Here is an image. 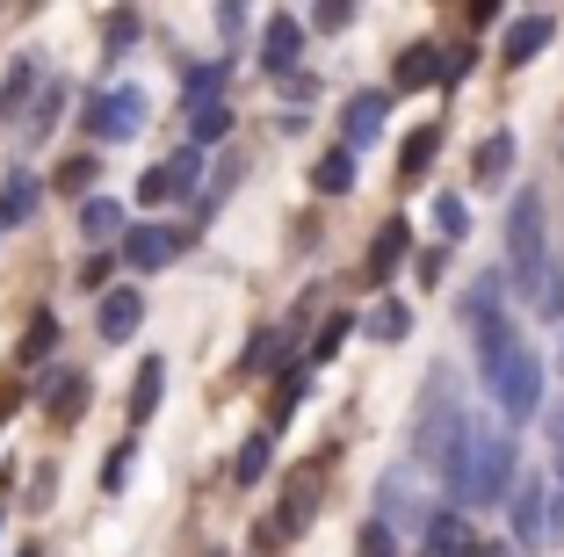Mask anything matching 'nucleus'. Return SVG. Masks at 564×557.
<instances>
[{
    "label": "nucleus",
    "instance_id": "1",
    "mask_svg": "<svg viewBox=\"0 0 564 557\" xmlns=\"http://www.w3.org/2000/svg\"><path fill=\"white\" fill-rule=\"evenodd\" d=\"M507 282L543 319H564V268L543 239V196L535 189H514V203H507Z\"/></svg>",
    "mask_w": 564,
    "mask_h": 557
},
{
    "label": "nucleus",
    "instance_id": "2",
    "mask_svg": "<svg viewBox=\"0 0 564 557\" xmlns=\"http://www.w3.org/2000/svg\"><path fill=\"white\" fill-rule=\"evenodd\" d=\"M514 435L492 420H464V449H456V485L448 500H464V507H492L514 492Z\"/></svg>",
    "mask_w": 564,
    "mask_h": 557
},
{
    "label": "nucleus",
    "instance_id": "3",
    "mask_svg": "<svg viewBox=\"0 0 564 557\" xmlns=\"http://www.w3.org/2000/svg\"><path fill=\"white\" fill-rule=\"evenodd\" d=\"M464 392H456V369L434 362L427 377V406H420V463L442 471V485H456V449H464Z\"/></svg>",
    "mask_w": 564,
    "mask_h": 557
},
{
    "label": "nucleus",
    "instance_id": "4",
    "mask_svg": "<svg viewBox=\"0 0 564 557\" xmlns=\"http://www.w3.org/2000/svg\"><path fill=\"white\" fill-rule=\"evenodd\" d=\"M485 392L499 398V420H507V427L535 420V413H543V362H535V347H521V355L507 362V369H499Z\"/></svg>",
    "mask_w": 564,
    "mask_h": 557
},
{
    "label": "nucleus",
    "instance_id": "5",
    "mask_svg": "<svg viewBox=\"0 0 564 557\" xmlns=\"http://www.w3.org/2000/svg\"><path fill=\"white\" fill-rule=\"evenodd\" d=\"M87 131H95L101 146L138 138V131H145V87H101V95L87 101Z\"/></svg>",
    "mask_w": 564,
    "mask_h": 557
},
{
    "label": "nucleus",
    "instance_id": "6",
    "mask_svg": "<svg viewBox=\"0 0 564 557\" xmlns=\"http://www.w3.org/2000/svg\"><path fill=\"white\" fill-rule=\"evenodd\" d=\"M203 181V152L188 146V152H174V160H160L145 181H138V203H174V196H188Z\"/></svg>",
    "mask_w": 564,
    "mask_h": 557
},
{
    "label": "nucleus",
    "instance_id": "7",
    "mask_svg": "<svg viewBox=\"0 0 564 557\" xmlns=\"http://www.w3.org/2000/svg\"><path fill=\"white\" fill-rule=\"evenodd\" d=\"M420 500H413V463H399V471H383L377 478V528H391L399 536V522H420Z\"/></svg>",
    "mask_w": 564,
    "mask_h": 557
},
{
    "label": "nucleus",
    "instance_id": "8",
    "mask_svg": "<svg viewBox=\"0 0 564 557\" xmlns=\"http://www.w3.org/2000/svg\"><path fill=\"white\" fill-rule=\"evenodd\" d=\"M182 246H188V232H174V225H131L123 232V261L131 268H166Z\"/></svg>",
    "mask_w": 564,
    "mask_h": 557
},
{
    "label": "nucleus",
    "instance_id": "9",
    "mask_svg": "<svg viewBox=\"0 0 564 557\" xmlns=\"http://www.w3.org/2000/svg\"><path fill=\"white\" fill-rule=\"evenodd\" d=\"M550 36H557V15H514V22H507V36H499V58H507V66H529Z\"/></svg>",
    "mask_w": 564,
    "mask_h": 557
},
{
    "label": "nucleus",
    "instance_id": "10",
    "mask_svg": "<svg viewBox=\"0 0 564 557\" xmlns=\"http://www.w3.org/2000/svg\"><path fill=\"white\" fill-rule=\"evenodd\" d=\"M383 116H391V95H377V87L348 101V124H340V138H348V152H355V146H377Z\"/></svg>",
    "mask_w": 564,
    "mask_h": 557
},
{
    "label": "nucleus",
    "instance_id": "11",
    "mask_svg": "<svg viewBox=\"0 0 564 557\" xmlns=\"http://www.w3.org/2000/svg\"><path fill=\"white\" fill-rule=\"evenodd\" d=\"M485 543L470 536L464 514H427V557H478Z\"/></svg>",
    "mask_w": 564,
    "mask_h": 557
},
{
    "label": "nucleus",
    "instance_id": "12",
    "mask_svg": "<svg viewBox=\"0 0 564 557\" xmlns=\"http://www.w3.org/2000/svg\"><path fill=\"white\" fill-rule=\"evenodd\" d=\"M138 319H145V297H138V290H109V297H101V312H95V326H101V341H131Z\"/></svg>",
    "mask_w": 564,
    "mask_h": 557
},
{
    "label": "nucleus",
    "instance_id": "13",
    "mask_svg": "<svg viewBox=\"0 0 564 557\" xmlns=\"http://www.w3.org/2000/svg\"><path fill=\"white\" fill-rule=\"evenodd\" d=\"M297 51H304V30H297V15H268L261 66H268V73H290V66H297Z\"/></svg>",
    "mask_w": 564,
    "mask_h": 557
},
{
    "label": "nucleus",
    "instance_id": "14",
    "mask_svg": "<svg viewBox=\"0 0 564 557\" xmlns=\"http://www.w3.org/2000/svg\"><path fill=\"white\" fill-rule=\"evenodd\" d=\"M312 500H318V463H304V471L290 478V492H282V522H275V536H297V528L312 522Z\"/></svg>",
    "mask_w": 564,
    "mask_h": 557
},
{
    "label": "nucleus",
    "instance_id": "15",
    "mask_svg": "<svg viewBox=\"0 0 564 557\" xmlns=\"http://www.w3.org/2000/svg\"><path fill=\"white\" fill-rule=\"evenodd\" d=\"M514 543L521 550H543V485L535 478L514 492Z\"/></svg>",
    "mask_w": 564,
    "mask_h": 557
},
{
    "label": "nucleus",
    "instance_id": "16",
    "mask_svg": "<svg viewBox=\"0 0 564 557\" xmlns=\"http://www.w3.org/2000/svg\"><path fill=\"white\" fill-rule=\"evenodd\" d=\"M405 246H413V232H405V217H391V225H377V246H369V276H391V268L405 261Z\"/></svg>",
    "mask_w": 564,
    "mask_h": 557
},
{
    "label": "nucleus",
    "instance_id": "17",
    "mask_svg": "<svg viewBox=\"0 0 564 557\" xmlns=\"http://www.w3.org/2000/svg\"><path fill=\"white\" fill-rule=\"evenodd\" d=\"M434 66H442V58H434V44H405L399 66H391V87H399V95H413V87L434 81Z\"/></svg>",
    "mask_w": 564,
    "mask_h": 557
},
{
    "label": "nucleus",
    "instance_id": "18",
    "mask_svg": "<svg viewBox=\"0 0 564 557\" xmlns=\"http://www.w3.org/2000/svg\"><path fill=\"white\" fill-rule=\"evenodd\" d=\"M362 326H369V341H383V347H391V341H405V333H413V312H405L399 297H377Z\"/></svg>",
    "mask_w": 564,
    "mask_h": 557
},
{
    "label": "nucleus",
    "instance_id": "19",
    "mask_svg": "<svg viewBox=\"0 0 564 557\" xmlns=\"http://www.w3.org/2000/svg\"><path fill=\"white\" fill-rule=\"evenodd\" d=\"M160 392H166V362L145 355V369L131 377V420H152V413H160Z\"/></svg>",
    "mask_w": 564,
    "mask_h": 557
},
{
    "label": "nucleus",
    "instance_id": "20",
    "mask_svg": "<svg viewBox=\"0 0 564 557\" xmlns=\"http://www.w3.org/2000/svg\"><path fill=\"white\" fill-rule=\"evenodd\" d=\"M80 232H87L95 246H109V239L123 232V203H109V196H87V203H80Z\"/></svg>",
    "mask_w": 564,
    "mask_h": 557
},
{
    "label": "nucleus",
    "instance_id": "21",
    "mask_svg": "<svg viewBox=\"0 0 564 557\" xmlns=\"http://www.w3.org/2000/svg\"><path fill=\"white\" fill-rule=\"evenodd\" d=\"M312 181H318V196H348V189H355V152H348V146H333L326 160L312 167Z\"/></svg>",
    "mask_w": 564,
    "mask_h": 557
},
{
    "label": "nucleus",
    "instance_id": "22",
    "mask_svg": "<svg viewBox=\"0 0 564 557\" xmlns=\"http://www.w3.org/2000/svg\"><path fill=\"white\" fill-rule=\"evenodd\" d=\"M44 406H51V420H80V406H87V377H51V392H44Z\"/></svg>",
    "mask_w": 564,
    "mask_h": 557
},
{
    "label": "nucleus",
    "instance_id": "23",
    "mask_svg": "<svg viewBox=\"0 0 564 557\" xmlns=\"http://www.w3.org/2000/svg\"><path fill=\"white\" fill-rule=\"evenodd\" d=\"M225 131H232V109H225V101H196V109H188V138H196V146H217Z\"/></svg>",
    "mask_w": 564,
    "mask_h": 557
},
{
    "label": "nucleus",
    "instance_id": "24",
    "mask_svg": "<svg viewBox=\"0 0 564 557\" xmlns=\"http://www.w3.org/2000/svg\"><path fill=\"white\" fill-rule=\"evenodd\" d=\"M507 160H514V138L492 131L478 152H470V174H478V181H499V174H507Z\"/></svg>",
    "mask_w": 564,
    "mask_h": 557
},
{
    "label": "nucleus",
    "instance_id": "25",
    "mask_svg": "<svg viewBox=\"0 0 564 557\" xmlns=\"http://www.w3.org/2000/svg\"><path fill=\"white\" fill-rule=\"evenodd\" d=\"M268 463H275V435H253V442L239 449L232 478H239V485H261V478H268Z\"/></svg>",
    "mask_w": 564,
    "mask_h": 557
},
{
    "label": "nucleus",
    "instance_id": "26",
    "mask_svg": "<svg viewBox=\"0 0 564 557\" xmlns=\"http://www.w3.org/2000/svg\"><path fill=\"white\" fill-rule=\"evenodd\" d=\"M427 160H434V124H420V131L399 146V174H405V181H420V174H427Z\"/></svg>",
    "mask_w": 564,
    "mask_h": 557
},
{
    "label": "nucleus",
    "instance_id": "27",
    "mask_svg": "<svg viewBox=\"0 0 564 557\" xmlns=\"http://www.w3.org/2000/svg\"><path fill=\"white\" fill-rule=\"evenodd\" d=\"M30 211H36V181H30V174H15V181H8V196H0V232L22 225Z\"/></svg>",
    "mask_w": 564,
    "mask_h": 557
},
{
    "label": "nucleus",
    "instance_id": "28",
    "mask_svg": "<svg viewBox=\"0 0 564 557\" xmlns=\"http://www.w3.org/2000/svg\"><path fill=\"white\" fill-rule=\"evenodd\" d=\"M30 87H36V66L22 58V66L8 73V87H0V124H15V109H22V95H30Z\"/></svg>",
    "mask_w": 564,
    "mask_h": 557
},
{
    "label": "nucleus",
    "instance_id": "29",
    "mask_svg": "<svg viewBox=\"0 0 564 557\" xmlns=\"http://www.w3.org/2000/svg\"><path fill=\"white\" fill-rule=\"evenodd\" d=\"M434 225H442V239H464V232H470L464 196H434Z\"/></svg>",
    "mask_w": 564,
    "mask_h": 557
},
{
    "label": "nucleus",
    "instance_id": "30",
    "mask_svg": "<svg viewBox=\"0 0 564 557\" xmlns=\"http://www.w3.org/2000/svg\"><path fill=\"white\" fill-rule=\"evenodd\" d=\"M58 109H66V81H51V87H44V109L30 116V146H36V138H51V124H58Z\"/></svg>",
    "mask_w": 564,
    "mask_h": 557
},
{
    "label": "nucleus",
    "instance_id": "31",
    "mask_svg": "<svg viewBox=\"0 0 564 557\" xmlns=\"http://www.w3.org/2000/svg\"><path fill=\"white\" fill-rule=\"evenodd\" d=\"M51 341H58V326H51V312H36L30 341H22V362H44V355H51Z\"/></svg>",
    "mask_w": 564,
    "mask_h": 557
},
{
    "label": "nucleus",
    "instance_id": "32",
    "mask_svg": "<svg viewBox=\"0 0 564 557\" xmlns=\"http://www.w3.org/2000/svg\"><path fill=\"white\" fill-rule=\"evenodd\" d=\"M355 550H362V557H399V536H391V528H377V522H369L362 536H355Z\"/></svg>",
    "mask_w": 564,
    "mask_h": 557
},
{
    "label": "nucleus",
    "instance_id": "33",
    "mask_svg": "<svg viewBox=\"0 0 564 557\" xmlns=\"http://www.w3.org/2000/svg\"><path fill=\"white\" fill-rule=\"evenodd\" d=\"M348 333H355V319H333V326H326V333H318V341H312V362H333V355H340V341H348Z\"/></svg>",
    "mask_w": 564,
    "mask_h": 557
},
{
    "label": "nucleus",
    "instance_id": "34",
    "mask_svg": "<svg viewBox=\"0 0 564 557\" xmlns=\"http://www.w3.org/2000/svg\"><path fill=\"white\" fill-rule=\"evenodd\" d=\"M543 550H564V492L543 500Z\"/></svg>",
    "mask_w": 564,
    "mask_h": 557
},
{
    "label": "nucleus",
    "instance_id": "35",
    "mask_svg": "<svg viewBox=\"0 0 564 557\" xmlns=\"http://www.w3.org/2000/svg\"><path fill=\"white\" fill-rule=\"evenodd\" d=\"M58 189H73V196L95 189V160H87V152H80V160H66V167H58Z\"/></svg>",
    "mask_w": 564,
    "mask_h": 557
},
{
    "label": "nucleus",
    "instance_id": "36",
    "mask_svg": "<svg viewBox=\"0 0 564 557\" xmlns=\"http://www.w3.org/2000/svg\"><path fill=\"white\" fill-rule=\"evenodd\" d=\"M297 398H304V369H290V377L275 384V420H290V413H297Z\"/></svg>",
    "mask_w": 564,
    "mask_h": 557
},
{
    "label": "nucleus",
    "instance_id": "37",
    "mask_svg": "<svg viewBox=\"0 0 564 557\" xmlns=\"http://www.w3.org/2000/svg\"><path fill=\"white\" fill-rule=\"evenodd\" d=\"M282 362V333H261V341L247 347V369H275Z\"/></svg>",
    "mask_w": 564,
    "mask_h": 557
},
{
    "label": "nucleus",
    "instance_id": "38",
    "mask_svg": "<svg viewBox=\"0 0 564 557\" xmlns=\"http://www.w3.org/2000/svg\"><path fill=\"white\" fill-rule=\"evenodd\" d=\"M131 457H138L131 442H123V449H109V463H101V485H109V492H117L123 478H131Z\"/></svg>",
    "mask_w": 564,
    "mask_h": 557
},
{
    "label": "nucleus",
    "instance_id": "39",
    "mask_svg": "<svg viewBox=\"0 0 564 557\" xmlns=\"http://www.w3.org/2000/svg\"><path fill=\"white\" fill-rule=\"evenodd\" d=\"M131 36H138V15H131V8H123V15H109V44H131Z\"/></svg>",
    "mask_w": 564,
    "mask_h": 557
},
{
    "label": "nucleus",
    "instance_id": "40",
    "mask_svg": "<svg viewBox=\"0 0 564 557\" xmlns=\"http://www.w3.org/2000/svg\"><path fill=\"white\" fill-rule=\"evenodd\" d=\"M543 427H550V449H564V398H557V406L543 413Z\"/></svg>",
    "mask_w": 564,
    "mask_h": 557
},
{
    "label": "nucleus",
    "instance_id": "41",
    "mask_svg": "<svg viewBox=\"0 0 564 557\" xmlns=\"http://www.w3.org/2000/svg\"><path fill=\"white\" fill-rule=\"evenodd\" d=\"M550 463H557V478H564V449H550Z\"/></svg>",
    "mask_w": 564,
    "mask_h": 557
},
{
    "label": "nucleus",
    "instance_id": "42",
    "mask_svg": "<svg viewBox=\"0 0 564 557\" xmlns=\"http://www.w3.org/2000/svg\"><path fill=\"white\" fill-rule=\"evenodd\" d=\"M478 557H514V550H478Z\"/></svg>",
    "mask_w": 564,
    "mask_h": 557
},
{
    "label": "nucleus",
    "instance_id": "43",
    "mask_svg": "<svg viewBox=\"0 0 564 557\" xmlns=\"http://www.w3.org/2000/svg\"><path fill=\"white\" fill-rule=\"evenodd\" d=\"M22 557H36V550H22Z\"/></svg>",
    "mask_w": 564,
    "mask_h": 557
}]
</instances>
